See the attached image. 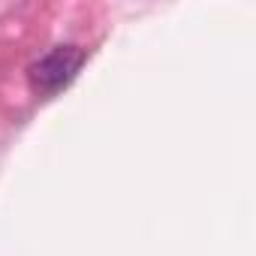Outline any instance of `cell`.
<instances>
[{"label": "cell", "mask_w": 256, "mask_h": 256, "mask_svg": "<svg viewBox=\"0 0 256 256\" xmlns=\"http://www.w3.org/2000/svg\"><path fill=\"white\" fill-rule=\"evenodd\" d=\"M84 58L88 54L78 46H58L48 54H42L40 60H34L30 70H28L34 94L36 96H54V94H60L78 76V70L84 66Z\"/></svg>", "instance_id": "obj_1"}]
</instances>
